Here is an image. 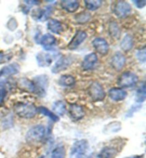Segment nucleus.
<instances>
[{"instance_id": "f257e3e1", "label": "nucleus", "mask_w": 146, "mask_h": 158, "mask_svg": "<svg viewBox=\"0 0 146 158\" xmlns=\"http://www.w3.org/2000/svg\"><path fill=\"white\" fill-rule=\"evenodd\" d=\"M16 114L19 117L25 119H31L36 115L37 108L31 103H24V102H18L14 106Z\"/></svg>"}, {"instance_id": "f03ea898", "label": "nucleus", "mask_w": 146, "mask_h": 158, "mask_svg": "<svg viewBox=\"0 0 146 158\" xmlns=\"http://www.w3.org/2000/svg\"><path fill=\"white\" fill-rule=\"evenodd\" d=\"M89 150V143L87 140H76L70 150L69 158H84Z\"/></svg>"}, {"instance_id": "7ed1b4c3", "label": "nucleus", "mask_w": 146, "mask_h": 158, "mask_svg": "<svg viewBox=\"0 0 146 158\" xmlns=\"http://www.w3.org/2000/svg\"><path fill=\"white\" fill-rule=\"evenodd\" d=\"M46 128L43 125H36L31 127L26 134V140L29 143H37L44 138Z\"/></svg>"}, {"instance_id": "20e7f679", "label": "nucleus", "mask_w": 146, "mask_h": 158, "mask_svg": "<svg viewBox=\"0 0 146 158\" xmlns=\"http://www.w3.org/2000/svg\"><path fill=\"white\" fill-rule=\"evenodd\" d=\"M138 81V76L131 71L123 72L117 81L118 85L121 88H132L136 85Z\"/></svg>"}, {"instance_id": "39448f33", "label": "nucleus", "mask_w": 146, "mask_h": 158, "mask_svg": "<svg viewBox=\"0 0 146 158\" xmlns=\"http://www.w3.org/2000/svg\"><path fill=\"white\" fill-rule=\"evenodd\" d=\"M88 94L94 102H100L103 101L106 98V94L103 87L101 83L97 81H94L88 88Z\"/></svg>"}, {"instance_id": "423d86ee", "label": "nucleus", "mask_w": 146, "mask_h": 158, "mask_svg": "<svg viewBox=\"0 0 146 158\" xmlns=\"http://www.w3.org/2000/svg\"><path fill=\"white\" fill-rule=\"evenodd\" d=\"M32 81H33L34 85V94L39 96H44L46 88L48 85V76L46 75L36 76Z\"/></svg>"}, {"instance_id": "0eeeda50", "label": "nucleus", "mask_w": 146, "mask_h": 158, "mask_svg": "<svg viewBox=\"0 0 146 158\" xmlns=\"http://www.w3.org/2000/svg\"><path fill=\"white\" fill-rule=\"evenodd\" d=\"M114 15L119 18H126L131 14V6L126 1H119L113 7Z\"/></svg>"}, {"instance_id": "6e6552de", "label": "nucleus", "mask_w": 146, "mask_h": 158, "mask_svg": "<svg viewBox=\"0 0 146 158\" xmlns=\"http://www.w3.org/2000/svg\"><path fill=\"white\" fill-rule=\"evenodd\" d=\"M54 11V8L52 6H46L42 9H36L33 11L31 17L36 22H44L49 19L50 16Z\"/></svg>"}, {"instance_id": "1a4fd4ad", "label": "nucleus", "mask_w": 146, "mask_h": 158, "mask_svg": "<svg viewBox=\"0 0 146 158\" xmlns=\"http://www.w3.org/2000/svg\"><path fill=\"white\" fill-rule=\"evenodd\" d=\"M73 58L70 56H64L60 57L55 62L54 66L52 69L53 73H58L62 71L66 70L69 66H71L73 63Z\"/></svg>"}, {"instance_id": "9d476101", "label": "nucleus", "mask_w": 146, "mask_h": 158, "mask_svg": "<svg viewBox=\"0 0 146 158\" xmlns=\"http://www.w3.org/2000/svg\"><path fill=\"white\" fill-rule=\"evenodd\" d=\"M92 45L95 50L102 56L107 55L109 52V44L105 39L101 38V37L95 38L92 41Z\"/></svg>"}, {"instance_id": "9b49d317", "label": "nucleus", "mask_w": 146, "mask_h": 158, "mask_svg": "<svg viewBox=\"0 0 146 158\" xmlns=\"http://www.w3.org/2000/svg\"><path fill=\"white\" fill-rule=\"evenodd\" d=\"M87 38L86 32L82 30H78L76 32L73 38L68 44V48L69 50H76L79 47L81 44Z\"/></svg>"}, {"instance_id": "f8f14e48", "label": "nucleus", "mask_w": 146, "mask_h": 158, "mask_svg": "<svg viewBox=\"0 0 146 158\" xmlns=\"http://www.w3.org/2000/svg\"><path fill=\"white\" fill-rule=\"evenodd\" d=\"M20 71V66L17 63H12L4 66L0 70V79L2 78H7L10 76L17 75Z\"/></svg>"}, {"instance_id": "ddd939ff", "label": "nucleus", "mask_w": 146, "mask_h": 158, "mask_svg": "<svg viewBox=\"0 0 146 158\" xmlns=\"http://www.w3.org/2000/svg\"><path fill=\"white\" fill-rule=\"evenodd\" d=\"M98 62V56L95 53H91L86 55L81 63L83 71H90L93 69Z\"/></svg>"}, {"instance_id": "4468645a", "label": "nucleus", "mask_w": 146, "mask_h": 158, "mask_svg": "<svg viewBox=\"0 0 146 158\" xmlns=\"http://www.w3.org/2000/svg\"><path fill=\"white\" fill-rule=\"evenodd\" d=\"M39 44L45 51H52L55 46L56 39L52 34H45L39 39Z\"/></svg>"}, {"instance_id": "2eb2a0df", "label": "nucleus", "mask_w": 146, "mask_h": 158, "mask_svg": "<svg viewBox=\"0 0 146 158\" xmlns=\"http://www.w3.org/2000/svg\"><path fill=\"white\" fill-rule=\"evenodd\" d=\"M126 59L125 56L120 52H116L111 59V66L116 71H121L126 64Z\"/></svg>"}, {"instance_id": "dca6fc26", "label": "nucleus", "mask_w": 146, "mask_h": 158, "mask_svg": "<svg viewBox=\"0 0 146 158\" xmlns=\"http://www.w3.org/2000/svg\"><path fill=\"white\" fill-rule=\"evenodd\" d=\"M127 96V92L121 88H111L108 90V96L111 100L116 102L124 101Z\"/></svg>"}, {"instance_id": "f3484780", "label": "nucleus", "mask_w": 146, "mask_h": 158, "mask_svg": "<svg viewBox=\"0 0 146 158\" xmlns=\"http://www.w3.org/2000/svg\"><path fill=\"white\" fill-rule=\"evenodd\" d=\"M69 113L71 118L74 120H79L84 117L85 111L81 106L78 104H70Z\"/></svg>"}, {"instance_id": "a211bd4d", "label": "nucleus", "mask_w": 146, "mask_h": 158, "mask_svg": "<svg viewBox=\"0 0 146 158\" xmlns=\"http://www.w3.org/2000/svg\"><path fill=\"white\" fill-rule=\"evenodd\" d=\"M36 62L39 66L40 67H48L52 63V58L48 53L43 52H39L36 56Z\"/></svg>"}, {"instance_id": "6ab92c4d", "label": "nucleus", "mask_w": 146, "mask_h": 158, "mask_svg": "<svg viewBox=\"0 0 146 158\" xmlns=\"http://www.w3.org/2000/svg\"><path fill=\"white\" fill-rule=\"evenodd\" d=\"M46 26H47L48 30L56 34H61L64 31V28L61 23L57 19H48Z\"/></svg>"}, {"instance_id": "aec40b11", "label": "nucleus", "mask_w": 146, "mask_h": 158, "mask_svg": "<svg viewBox=\"0 0 146 158\" xmlns=\"http://www.w3.org/2000/svg\"><path fill=\"white\" fill-rule=\"evenodd\" d=\"M60 5L64 11L69 13H73L78 9L80 4L79 2L75 0H64L61 2Z\"/></svg>"}, {"instance_id": "412c9836", "label": "nucleus", "mask_w": 146, "mask_h": 158, "mask_svg": "<svg viewBox=\"0 0 146 158\" xmlns=\"http://www.w3.org/2000/svg\"><path fill=\"white\" fill-rule=\"evenodd\" d=\"M118 153H119V151L115 148L106 146L100 151L97 158H115Z\"/></svg>"}, {"instance_id": "4be33fe9", "label": "nucleus", "mask_w": 146, "mask_h": 158, "mask_svg": "<svg viewBox=\"0 0 146 158\" xmlns=\"http://www.w3.org/2000/svg\"><path fill=\"white\" fill-rule=\"evenodd\" d=\"M134 40L133 36L130 34H126L120 44V48L124 52H130L133 47Z\"/></svg>"}, {"instance_id": "5701e85b", "label": "nucleus", "mask_w": 146, "mask_h": 158, "mask_svg": "<svg viewBox=\"0 0 146 158\" xmlns=\"http://www.w3.org/2000/svg\"><path fill=\"white\" fill-rule=\"evenodd\" d=\"M58 83L63 87H71L75 85L76 79L73 76L65 74L61 76V77L58 80Z\"/></svg>"}, {"instance_id": "b1692460", "label": "nucleus", "mask_w": 146, "mask_h": 158, "mask_svg": "<svg viewBox=\"0 0 146 158\" xmlns=\"http://www.w3.org/2000/svg\"><path fill=\"white\" fill-rule=\"evenodd\" d=\"M53 113L55 115L63 116L66 111V107L62 101H57L53 104Z\"/></svg>"}, {"instance_id": "393cba45", "label": "nucleus", "mask_w": 146, "mask_h": 158, "mask_svg": "<svg viewBox=\"0 0 146 158\" xmlns=\"http://www.w3.org/2000/svg\"><path fill=\"white\" fill-rule=\"evenodd\" d=\"M37 112L41 113L43 115L46 116V117H48L49 119H51L54 122H57L59 120V118L56 115H55L52 111L49 110L47 108H46L44 106L38 107L37 108Z\"/></svg>"}, {"instance_id": "a878e982", "label": "nucleus", "mask_w": 146, "mask_h": 158, "mask_svg": "<svg viewBox=\"0 0 146 158\" xmlns=\"http://www.w3.org/2000/svg\"><path fill=\"white\" fill-rule=\"evenodd\" d=\"M146 88L145 83H143L142 85L138 88L136 94L135 100L138 103H142L145 101L146 98Z\"/></svg>"}, {"instance_id": "bb28decb", "label": "nucleus", "mask_w": 146, "mask_h": 158, "mask_svg": "<svg viewBox=\"0 0 146 158\" xmlns=\"http://www.w3.org/2000/svg\"><path fill=\"white\" fill-rule=\"evenodd\" d=\"M103 1L101 0H86L84 4L86 8L89 11H96L102 6Z\"/></svg>"}, {"instance_id": "cd10ccee", "label": "nucleus", "mask_w": 146, "mask_h": 158, "mask_svg": "<svg viewBox=\"0 0 146 158\" xmlns=\"http://www.w3.org/2000/svg\"><path fill=\"white\" fill-rule=\"evenodd\" d=\"M66 157V150L64 146L58 145L51 153L49 158H65Z\"/></svg>"}, {"instance_id": "c85d7f7f", "label": "nucleus", "mask_w": 146, "mask_h": 158, "mask_svg": "<svg viewBox=\"0 0 146 158\" xmlns=\"http://www.w3.org/2000/svg\"><path fill=\"white\" fill-rule=\"evenodd\" d=\"M109 34L113 37V39H119L120 36V30L119 27V25H118L116 23L112 22L109 25Z\"/></svg>"}, {"instance_id": "c756f323", "label": "nucleus", "mask_w": 146, "mask_h": 158, "mask_svg": "<svg viewBox=\"0 0 146 158\" xmlns=\"http://www.w3.org/2000/svg\"><path fill=\"white\" fill-rule=\"evenodd\" d=\"M8 83L6 81L0 80V103L4 101L7 94Z\"/></svg>"}, {"instance_id": "7c9ffc66", "label": "nucleus", "mask_w": 146, "mask_h": 158, "mask_svg": "<svg viewBox=\"0 0 146 158\" xmlns=\"http://www.w3.org/2000/svg\"><path fill=\"white\" fill-rule=\"evenodd\" d=\"M90 18H91V15L88 12H81L78 15H76L75 17V19L78 23L80 24H84V23L89 22Z\"/></svg>"}, {"instance_id": "2f4dec72", "label": "nucleus", "mask_w": 146, "mask_h": 158, "mask_svg": "<svg viewBox=\"0 0 146 158\" xmlns=\"http://www.w3.org/2000/svg\"><path fill=\"white\" fill-rule=\"evenodd\" d=\"M136 56L137 59L140 63H145L146 60V51L145 47H143L142 48H140L136 53Z\"/></svg>"}, {"instance_id": "473e14b6", "label": "nucleus", "mask_w": 146, "mask_h": 158, "mask_svg": "<svg viewBox=\"0 0 146 158\" xmlns=\"http://www.w3.org/2000/svg\"><path fill=\"white\" fill-rule=\"evenodd\" d=\"M133 2L134 3V5L138 9H143L146 5V1H145V0H143V1H137V0H135V1H133Z\"/></svg>"}, {"instance_id": "72a5a7b5", "label": "nucleus", "mask_w": 146, "mask_h": 158, "mask_svg": "<svg viewBox=\"0 0 146 158\" xmlns=\"http://www.w3.org/2000/svg\"><path fill=\"white\" fill-rule=\"evenodd\" d=\"M24 3H26L27 6H29L31 7L32 6H36V5H39L40 2L39 1H24Z\"/></svg>"}, {"instance_id": "f704fd0d", "label": "nucleus", "mask_w": 146, "mask_h": 158, "mask_svg": "<svg viewBox=\"0 0 146 158\" xmlns=\"http://www.w3.org/2000/svg\"><path fill=\"white\" fill-rule=\"evenodd\" d=\"M132 158H143V157L142 156H135V157H133Z\"/></svg>"}, {"instance_id": "c9c22d12", "label": "nucleus", "mask_w": 146, "mask_h": 158, "mask_svg": "<svg viewBox=\"0 0 146 158\" xmlns=\"http://www.w3.org/2000/svg\"><path fill=\"white\" fill-rule=\"evenodd\" d=\"M39 158H44V157H43V156H41V157H39Z\"/></svg>"}]
</instances>
